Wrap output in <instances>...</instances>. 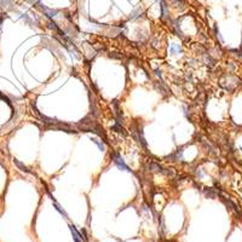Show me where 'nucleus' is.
Instances as JSON below:
<instances>
[{"label":"nucleus","instance_id":"13","mask_svg":"<svg viewBox=\"0 0 242 242\" xmlns=\"http://www.w3.org/2000/svg\"><path fill=\"white\" fill-rule=\"evenodd\" d=\"M113 130L116 131V132H119V133H122L124 136H126V134H127V132L124 130V127L121 126V124H118V122H116V125H115V126H113Z\"/></svg>","mask_w":242,"mask_h":242},{"label":"nucleus","instance_id":"16","mask_svg":"<svg viewBox=\"0 0 242 242\" xmlns=\"http://www.w3.org/2000/svg\"><path fill=\"white\" fill-rule=\"evenodd\" d=\"M161 173H164L166 174L167 177H173L174 176V171H173V168H162V171H161Z\"/></svg>","mask_w":242,"mask_h":242},{"label":"nucleus","instance_id":"19","mask_svg":"<svg viewBox=\"0 0 242 242\" xmlns=\"http://www.w3.org/2000/svg\"><path fill=\"white\" fill-rule=\"evenodd\" d=\"M110 57H113V58H122V55H110Z\"/></svg>","mask_w":242,"mask_h":242},{"label":"nucleus","instance_id":"7","mask_svg":"<svg viewBox=\"0 0 242 242\" xmlns=\"http://www.w3.org/2000/svg\"><path fill=\"white\" fill-rule=\"evenodd\" d=\"M0 5L6 10H12L13 9V6H12L13 3L11 1V0H0Z\"/></svg>","mask_w":242,"mask_h":242},{"label":"nucleus","instance_id":"10","mask_svg":"<svg viewBox=\"0 0 242 242\" xmlns=\"http://www.w3.org/2000/svg\"><path fill=\"white\" fill-rule=\"evenodd\" d=\"M180 50H182V48H180V45H178V44H172L171 47H169V52H171L172 55L179 53Z\"/></svg>","mask_w":242,"mask_h":242},{"label":"nucleus","instance_id":"15","mask_svg":"<svg viewBox=\"0 0 242 242\" xmlns=\"http://www.w3.org/2000/svg\"><path fill=\"white\" fill-rule=\"evenodd\" d=\"M205 62H206V64H208L209 67H213V66H214V63H215V61H214L209 55H206V56H205Z\"/></svg>","mask_w":242,"mask_h":242},{"label":"nucleus","instance_id":"5","mask_svg":"<svg viewBox=\"0 0 242 242\" xmlns=\"http://www.w3.org/2000/svg\"><path fill=\"white\" fill-rule=\"evenodd\" d=\"M69 229H70V232H71L73 239H74V241H75V242H84V241H83V237L80 236L79 231L76 230V228L74 227V225L70 224V225H69Z\"/></svg>","mask_w":242,"mask_h":242},{"label":"nucleus","instance_id":"18","mask_svg":"<svg viewBox=\"0 0 242 242\" xmlns=\"http://www.w3.org/2000/svg\"><path fill=\"white\" fill-rule=\"evenodd\" d=\"M83 235H84V242H87V235H86V230L83 229Z\"/></svg>","mask_w":242,"mask_h":242},{"label":"nucleus","instance_id":"20","mask_svg":"<svg viewBox=\"0 0 242 242\" xmlns=\"http://www.w3.org/2000/svg\"><path fill=\"white\" fill-rule=\"evenodd\" d=\"M241 191H242V189H241Z\"/></svg>","mask_w":242,"mask_h":242},{"label":"nucleus","instance_id":"17","mask_svg":"<svg viewBox=\"0 0 242 242\" xmlns=\"http://www.w3.org/2000/svg\"><path fill=\"white\" fill-rule=\"evenodd\" d=\"M171 1L174 4L176 7H179V9H183L184 7V1H182V0H171Z\"/></svg>","mask_w":242,"mask_h":242},{"label":"nucleus","instance_id":"12","mask_svg":"<svg viewBox=\"0 0 242 242\" xmlns=\"http://www.w3.org/2000/svg\"><path fill=\"white\" fill-rule=\"evenodd\" d=\"M91 141L97 145V147L99 148V150H102V151H104L106 150V145H104V143L102 142V141H98L97 138H91Z\"/></svg>","mask_w":242,"mask_h":242},{"label":"nucleus","instance_id":"1","mask_svg":"<svg viewBox=\"0 0 242 242\" xmlns=\"http://www.w3.org/2000/svg\"><path fill=\"white\" fill-rule=\"evenodd\" d=\"M111 159H113V161H114V164L120 168V169H122V171H127V172H130L131 169L127 167V165L125 164V161H124V159L121 157L118 152H113L111 154Z\"/></svg>","mask_w":242,"mask_h":242},{"label":"nucleus","instance_id":"3","mask_svg":"<svg viewBox=\"0 0 242 242\" xmlns=\"http://www.w3.org/2000/svg\"><path fill=\"white\" fill-rule=\"evenodd\" d=\"M113 108H114V115L118 120V124H122L124 122V116H122V113H121V109H120L118 101H113Z\"/></svg>","mask_w":242,"mask_h":242},{"label":"nucleus","instance_id":"8","mask_svg":"<svg viewBox=\"0 0 242 242\" xmlns=\"http://www.w3.org/2000/svg\"><path fill=\"white\" fill-rule=\"evenodd\" d=\"M204 192H205V195L207 197H209V199H214L218 195V194L214 191V189H212V188H206V189H204Z\"/></svg>","mask_w":242,"mask_h":242},{"label":"nucleus","instance_id":"6","mask_svg":"<svg viewBox=\"0 0 242 242\" xmlns=\"http://www.w3.org/2000/svg\"><path fill=\"white\" fill-rule=\"evenodd\" d=\"M167 17H168V9H167L165 0H162V1H161V20L167 21Z\"/></svg>","mask_w":242,"mask_h":242},{"label":"nucleus","instance_id":"14","mask_svg":"<svg viewBox=\"0 0 242 242\" xmlns=\"http://www.w3.org/2000/svg\"><path fill=\"white\" fill-rule=\"evenodd\" d=\"M141 12H142V9L141 7H137V9H134L132 12H131V16H130V18L131 20H134V18H137L138 16L141 15Z\"/></svg>","mask_w":242,"mask_h":242},{"label":"nucleus","instance_id":"9","mask_svg":"<svg viewBox=\"0 0 242 242\" xmlns=\"http://www.w3.org/2000/svg\"><path fill=\"white\" fill-rule=\"evenodd\" d=\"M13 162H15V165H16V166H17V167H18V168L21 169V171H23V172H26V173H31V172L29 171V169H28V168H27L26 166H24V165H23V164L21 162V161H18L17 159H15V160H13Z\"/></svg>","mask_w":242,"mask_h":242},{"label":"nucleus","instance_id":"2","mask_svg":"<svg viewBox=\"0 0 242 242\" xmlns=\"http://www.w3.org/2000/svg\"><path fill=\"white\" fill-rule=\"evenodd\" d=\"M47 195L50 196V199H51V201H52V204H53V207L56 208V211H57V212H59V213H61V215H63L64 218H66V219H69V218H68V214H67V212L64 211V209L62 208V206H61V205L57 202V201L55 200V197L51 195V192L48 191V189H47Z\"/></svg>","mask_w":242,"mask_h":242},{"label":"nucleus","instance_id":"11","mask_svg":"<svg viewBox=\"0 0 242 242\" xmlns=\"http://www.w3.org/2000/svg\"><path fill=\"white\" fill-rule=\"evenodd\" d=\"M149 168H150L151 172H161L162 171V167H161L160 165H157V164H155V162H151L149 165Z\"/></svg>","mask_w":242,"mask_h":242},{"label":"nucleus","instance_id":"4","mask_svg":"<svg viewBox=\"0 0 242 242\" xmlns=\"http://www.w3.org/2000/svg\"><path fill=\"white\" fill-rule=\"evenodd\" d=\"M154 86H155V88L156 90L162 94L164 97H166V96H168V88L164 85V83H159V81H156L155 84H154Z\"/></svg>","mask_w":242,"mask_h":242}]
</instances>
